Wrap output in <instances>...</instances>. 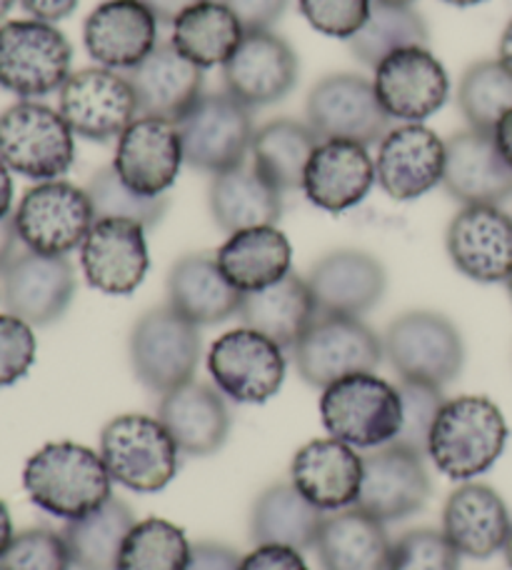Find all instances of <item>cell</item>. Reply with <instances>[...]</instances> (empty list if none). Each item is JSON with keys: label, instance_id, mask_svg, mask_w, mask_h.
Returning a JSON list of instances; mask_svg holds the SVG:
<instances>
[{"label": "cell", "instance_id": "54", "mask_svg": "<svg viewBox=\"0 0 512 570\" xmlns=\"http://www.w3.org/2000/svg\"><path fill=\"white\" fill-rule=\"evenodd\" d=\"M18 228H16V218L6 216L0 218V271L8 266V261L18 253Z\"/></svg>", "mask_w": 512, "mask_h": 570}, {"label": "cell", "instance_id": "32", "mask_svg": "<svg viewBox=\"0 0 512 570\" xmlns=\"http://www.w3.org/2000/svg\"><path fill=\"white\" fill-rule=\"evenodd\" d=\"M208 203L213 220L228 236L248 228L275 226L283 213V193L253 166V160L213 176Z\"/></svg>", "mask_w": 512, "mask_h": 570}, {"label": "cell", "instance_id": "48", "mask_svg": "<svg viewBox=\"0 0 512 570\" xmlns=\"http://www.w3.org/2000/svg\"><path fill=\"white\" fill-rule=\"evenodd\" d=\"M36 348L33 325L10 313L0 315V389L23 379L36 361Z\"/></svg>", "mask_w": 512, "mask_h": 570}, {"label": "cell", "instance_id": "47", "mask_svg": "<svg viewBox=\"0 0 512 570\" xmlns=\"http://www.w3.org/2000/svg\"><path fill=\"white\" fill-rule=\"evenodd\" d=\"M373 0H298L303 18L317 33L351 40L363 28Z\"/></svg>", "mask_w": 512, "mask_h": 570}, {"label": "cell", "instance_id": "49", "mask_svg": "<svg viewBox=\"0 0 512 570\" xmlns=\"http://www.w3.org/2000/svg\"><path fill=\"white\" fill-rule=\"evenodd\" d=\"M223 3L240 20L245 33L248 30H270L288 8V0H223Z\"/></svg>", "mask_w": 512, "mask_h": 570}, {"label": "cell", "instance_id": "17", "mask_svg": "<svg viewBox=\"0 0 512 570\" xmlns=\"http://www.w3.org/2000/svg\"><path fill=\"white\" fill-rule=\"evenodd\" d=\"M433 493V481L423 455L383 445L363 458V483L355 508L375 521L391 523L423 511Z\"/></svg>", "mask_w": 512, "mask_h": 570}, {"label": "cell", "instance_id": "21", "mask_svg": "<svg viewBox=\"0 0 512 570\" xmlns=\"http://www.w3.org/2000/svg\"><path fill=\"white\" fill-rule=\"evenodd\" d=\"M443 173L445 142L425 126H397L377 146L375 180L395 200L423 198L443 183Z\"/></svg>", "mask_w": 512, "mask_h": 570}, {"label": "cell", "instance_id": "28", "mask_svg": "<svg viewBox=\"0 0 512 570\" xmlns=\"http://www.w3.org/2000/svg\"><path fill=\"white\" fill-rule=\"evenodd\" d=\"M86 48L108 70H132L158 46V20L140 0H106L88 16Z\"/></svg>", "mask_w": 512, "mask_h": 570}, {"label": "cell", "instance_id": "14", "mask_svg": "<svg viewBox=\"0 0 512 570\" xmlns=\"http://www.w3.org/2000/svg\"><path fill=\"white\" fill-rule=\"evenodd\" d=\"M58 110L78 138L108 142L138 118V100L118 70L86 68L70 73L60 88Z\"/></svg>", "mask_w": 512, "mask_h": 570}, {"label": "cell", "instance_id": "62", "mask_svg": "<svg viewBox=\"0 0 512 570\" xmlns=\"http://www.w3.org/2000/svg\"><path fill=\"white\" fill-rule=\"evenodd\" d=\"M377 3H387V6H413L415 0H377Z\"/></svg>", "mask_w": 512, "mask_h": 570}, {"label": "cell", "instance_id": "5", "mask_svg": "<svg viewBox=\"0 0 512 570\" xmlns=\"http://www.w3.org/2000/svg\"><path fill=\"white\" fill-rule=\"evenodd\" d=\"M0 160L30 180H58L76 160V134L60 110L20 100L0 114Z\"/></svg>", "mask_w": 512, "mask_h": 570}, {"label": "cell", "instance_id": "8", "mask_svg": "<svg viewBox=\"0 0 512 570\" xmlns=\"http://www.w3.org/2000/svg\"><path fill=\"white\" fill-rule=\"evenodd\" d=\"M73 46L53 23L10 20L0 28V86L20 98H43L66 86Z\"/></svg>", "mask_w": 512, "mask_h": 570}, {"label": "cell", "instance_id": "4", "mask_svg": "<svg viewBox=\"0 0 512 570\" xmlns=\"http://www.w3.org/2000/svg\"><path fill=\"white\" fill-rule=\"evenodd\" d=\"M100 458L112 483L136 493H158L170 485L180 465V448L160 419L126 413L100 433Z\"/></svg>", "mask_w": 512, "mask_h": 570}, {"label": "cell", "instance_id": "60", "mask_svg": "<svg viewBox=\"0 0 512 570\" xmlns=\"http://www.w3.org/2000/svg\"><path fill=\"white\" fill-rule=\"evenodd\" d=\"M13 6H16V0H0V20L10 13V8Z\"/></svg>", "mask_w": 512, "mask_h": 570}, {"label": "cell", "instance_id": "25", "mask_svg": "<svg viewBox=\"0 0 512 570\" xmlns=\"http://www.w3.org/2000/svg\"><path fill=\"white\" fill-rule=\"evenodd\" d=\"M375 186V160L355 140H321L303 173L305 198L327 213L355 208Z\"/></svg>", "mask_w": 512, "mask_h": 570}, {"label": "cell", "instance_id": "61", "mask_svg": "<svg viewBox=\"0 0 512 570\" xmlns=\"http://www.w3.org/2000/svg\"><path fill=\"white\" fill-rule=\"evenodd\" d=\"M503 553H505L508 566L512 568V528H510V535H508V543H505V548H503Z\"/></svg>", "mask_w": 512, "mask_h": 570}, {"label": "cell", "instance_id": "23", "mask_svg": "<svg viewBox=\"0 0 512 570\" xmlns=\"http://www.w3.org/2000/svg\"><path fill=\"white\" fill-rule=\"evenodd\" d=\"M443 186L463 206H500L512 198V168L495 136L473 128L450 136Z\"/></svg>", "mask_w": 512, "mask_h": 570}, {"label": "cell", "instance_id": "24", "mask_svg": "<svg viewBox=\"0 0 512 570\" xmlns=\"http://www.w3.org/2000/svg\"><path fill=\"white\" fill-rule=\"evenodd\" d=\"M317 315L361 318L383 301L387 273L383 263L365 250H333L315 263L305 278Z\"/></svg>", "mask_w": 512, "mask_h": 570}, {"label": "cell", "instance_id": "9", "mask_svg": "<svg viewBox=\"0 0 512 570\" xmlns=\"http://www.w3.org/2000/svg\"><path fill=\"white\" fill-rule=\"evenodd\" d=\"M383 355V341L375 331L345 315H317L293 348L301 379L321 391L347 375L373 373Z\"/></svg>", "mask_w": 512, "mask_h": 570}, {"label": "cell", "instance_id": "63", "mask_svg": "<svg viewBox=\"0 0 512 570\" xmlns=\"http://www.w3.org/2000/svg\"><path fill=\"white\" fill-rule=\"evenodd\" d=\"M505 283H508V293H510V301H512V273H510V278Z\"/></svg>", "mask_w": 512, "mask_h": 570}, {"label": "cell", "instance_id": "52", "mask_svg": "<svg viewBox=\"0 0 512 570\" xmlns=\"http://www.w3.org/2000/svg\"><path fill=\"white\" fill-rule=\"evenodd\" d=\"M80 0H20L26 13L33 16V20H43V23H58V20L68 18Z\"/></svg>", "mask_w": 512, "mask_h": 570}, {"label": "cell", "instance_id": "57", "mask_svg": "<svg viewBox=\"0 0 512 570\" xmlns=\"http://www.w3.org/2000/svg\"><path fill=\"white\" fill-rule=\"evenodd\" d=\"M13 521H10V511L8 505L0 501V556L6 553V548L13 541Z\"/></svg>", "mask_w": 512, "mask_h": 570}, {"label": "cell", "instance_id": "35", "mask_svg": "<svg viewBox=\"0 0 512 570\" xmlns=\"http://www.w3.org/2000/svg\"><path fill=\"white\" fill-rule=\"evenodd\" d=\"M391 546L385 523L357 511L355 505L325 515L315 543L325 570H387Z\"/></svg>", "mask_w": 512, "mask_h": 570}, {"label": "cell", "instance_id": "27", "mask_svg": "<svg viewBox=\"0 0 512 570\" xmlns=\"http://www.w3.org/2000/svg\"><path fill=\"white\" fill-rule=\"evenodd\" d=\"M291 483L321 511H345L361 493L363 455L337 438L311 441L293 458Z\"/></svg>", "mask_w": 512, "mask_h": 570}, {"label": "cell", "instance_id": "11", "mask_svg": "<svg viewBox=\"0 0 512 570\" xmlns=\"http://www.w3.org/2000/svg\"><path fill=\"white\" fill-rule=\"evenodd\" d=\"M18 238L40 256H68L83 246L96 213L83 188L66 180H46L30 188L16 210Z\"/></svg>", "mask_w": 512, "mask_h": 570}, {"label": "cell", "instance_id": "42", "mask_svg": "<svg viewBox=\"0 0 512 570\" xmlns=\"http://www.w3.org/2000/svg\"><path fill=\"white\" fill-rule=\"evenodd\" d=\"M190 543L183 528L148 518L130 528L118 558V570H186Z\"/></svg>", "mask_w": 512, "mask_h": 570}, {"label": "cell", "instance_id": "44", "mask_svg": "<svg viewBox=\"0 0 512 570\" xmlns=\"http://www.w3.org/2000/svg\"><path fill=\"white\" fill-rule=\"evenodd\" d=\"M397 391H401L403 401V423L391 445H397L403 448V451L425 458L430 448V433H433L437 413L443 411L445 405L443 389H435V385L425 383L401 381Z\"/></svg>", "mask_w": 512, "mask_h": 570}, {"label": "cell", "instance_id": "41", "mask_svg": "<svg viewBox=\"0 0 512 570\" xmlns=\"http://www.w3.org/2000/svg\"><path fill=\"white\" fill-rule=\"evenodd\" d=\"M457 108L467 128L493 134L500 120L512 110V73L500 60H477L457 86Z\"/></svg>", "mask_w": 512, "mask_h": 570}, {"label": "cell", "instance_id": "31", "mask_svg": "<svg viewBox=\"0 0 512 570\" xmlns=\"http://www.w3.org/2000/svg\"><path fill=\"white\" fill-rule=\"evenodd\" d=\"M243 293L235 291L210 253L183 256L168 276V305L193 325H215L240 311Z\"/></svg>", "mask_w": 512, "mask_h": 570}, {"label": "cell", "instance_id": "46", "mask_svg": "<svg viewBox=\"0 0 512 570\" xmlns=\"http://www.w3.org/2000/svg\"><path fill=\"white\" fill-rule=\"evenodd\" d=\"M387 570H460V553L443 531H407L391 546Z\"/></svg>", "mask_w": 512, "mask_h": 570}, {"label": "cell", "instance_id": "18", "mask_svg": "<svg viewBox=\"0 0 512 570\" xmlns=\"http://www.w3.org/2000/svg\"><path fill=\"white\" fill-rule=\"evenodd\" d=\"M375 94L385 114L403 124H423L445 106L450 78L427 48H403L375 68Z\"/></svg>", "mask_w": 512, "mask_h": 570}, {"label": "cell", "instance_id": "26", "mask_svg": "<svg viewBox=\"0 0 512 570\" xmlns=\"http://www.w3.org/2000/svg\"><path fill=\"white\" fill-rule=\"evenodd\" d=\"M126 78L136 94L140 118L178 124L203 96V68L180 56L173 43H158Z\"/></svg>", "mask_w": 512, "mask_h": 570}, {"label": "cell", "instance_id": "58", "mask_svg": "<svg viewBox=\"0 0 512 570\" xmlns=\"http://www.w3.org/2000/svg\"><path fill=\"white\" fill-rule=\"evenodd\" d=\"M498 60L503 63L510 73H512V20L505 26L503 30V38H500V46H498Z\"/></svg>", "mask_w": 512, "mask_h": 570}, {"label": "cell", "instance_id": "7", "mask_svg": "<svg viewBox=\"0 0 512 570\" xmlns=\"http://www.w3.org/2000/svg\"><path fill=\"white\" fill-rule=\"evenodd\" d=\"M200 331L170 305L142 313L130 333V365L150 393L166 395L193 381L200 365Z\"/></svg>", "mask_w": 512, "mask_h": 570}, {"label": "cell", "instance_id": "10", "mask_svg": "<svg viewBox=\"0 0 512 570\" xmlns=\"http://www.w3.org/2000/svg\"><path fill=\"white\" fill-rule=\"evenodd\" d=\"M176 126L183 156L193 168L218 176L248 160L255 136L253 108L240 104L228 90L200 96Z\"/></svg>", "mask_w": 512, "mask_h": 570}, {"label": "cell", "instance_id": "2", "mask_svg": "<svg viewBox=\"0 0 512 570\" xmlns=\"http://www.w3.org/2000/svg\"><path fill=\"white\" fill-rule=\"evenodd\" d=\"M508 421L483 395L445 401L430 433L427 455L453 481H473L498 463L508 445Z\"/></svg>", "mask_w": 512, "mask_h": 570}, {"label": "cell", "instance_id": "20", "mask_svg": "<svg viewBox=\"0 0 512 570\" xmlns=\"http://www.w3.org/2000/svg\"><path fill=\"white\" fill-rule=\"evenodd\" d=\"M186 163L178 126L160 118H136L122 130L116 148L118 178L138 196H166Z\"/></svg>", "mask_w": 512, "mask_h": 570}, {"label": "cell", "instance_id": "37", "mask_svg": "<svg viewBox=\"0 0 512 570\" xmlns=\"http://www.w3.org/2000/svg\"><path fill=\"white\" fill-rule=\"evenodd\" d=\"M245 36V28L223 0H205L188 8L173 23L170 43L198 68L225 66Z\"/></svg>", "mask_w": 512, "mask_h": 570}, {"label": "cell", "instance_id": "53", "mask_svg": "<svg viewBox=\"0 0 512 570\" xmlns=\"http://www.w3.org/2000/svg\"><path fill=\"white\" fill-rule=\"evenodd\" d=\"M140 3L156 16L158 23H176L188 8L205 3V0H140Z\"/></svg>", "mask_w": 512, "mask_h": 570}, {"label": "cell", "instance_id": "40", "mask_svg": "<svg viewBox=\"0 0 512 570\" xmlns=\"http://www.w3.org/2000/svg\"><path fill=\"white\" fill-rule=\"evenodd\" d=\"M427 40L430 30L425 18L413 6H387L373 0L363 28L347 43L363 66L377 68L395 50L427 48Z\"/></svg>", "mask_w": 512, "mask_h": 570}, {"label": "cell", "instance_id": "6", "mask_svg": "<svg viewBox=\"0 0 512 570\" xmlns=\"http://www.w3.org/2000/svg\"><path fill=\"white\" fill-rule=\"evenodd\" d=\"M383 348L401 381L435 389L453 383L465 363V343L457 325L435 311H410L395 318Z\"/></svg>", "mask_w": 512, "mask_h": 570}, {"label": "cell", "instance_id": "34", "mask_svg": "<svg viewBox=\"0 0 512 570\" xmlns=\"http://www.w3.org/2000/svg\"><path fill=\"white\" fill-rule=\"evenodd\" d=\"M215 261L235 291L253 293L288 276L293 248L283 230L260 226L233 233L215 253Z\"/></svg>", "mask_w": 512, "mask_h": 570}, {"label": "cell", "instance_id": "51", "mask_svg": "<svg viewBox=\"0 0 512 570\" xmlns=\"http://www.w3.org/2000/svg\"><path fill=\"white\" fill-rule=\"evenodd\" d=\"M243 558L223 543H196L190 546V561L186 570H238Z\"/></svg>", "mask_w": 512, "mask_h": 570}, {"label": "cell", "instance_id": "13", "mask_svg": "<svg viewBox=\"0 0 512 570\" xmlns=\"http://www.w3.org/2000/svg\"><path fill=\"white\" fill-rule=\"evenodd\" d=\"M208 371L223 395L235 403H265L285 381V353L253 328L223 333L208 353Z\"/></svg>", "mask_w": 512, "mask_h": 570}, {"label": "cell", "instance_id": "12", "mask_svg": "<svg viewBox=\"0 0 512 570\" xmlns=\"http://www.w3.org/2000/svg\"><path fill=\"white\" fill-rule=\"evenodd\" d=\"M305 116L321 140H355L363 146L381 142L391 126V116L377 100L373 80L355 73L317 80L307 96Z\"/></svg>", "mask_w": 512, "mask_h": 570}, {"label": "cell", "instance_id": "39", "mask_svg": "<svg viewBox=\"0 0 512 570\" xmlns=\"http://www.w3.org/2000/svg\"><path fill=\"white\" fill-rule=\"evenodd\" d=\"M313 128L301 120L278 118L260 126L253 136L250 160L280 193L303 188V173L317 148Z\"/></svg>", "mask_w": 512, "mask_h": 570}, {"label": "cell", "instance_id": "45", "mask_svg": "<svg viewBox=\"0 0 512 570\" xmlns=\"http://www.w3.org/2000/svg\"><path fill=\"white\" fill-rule=\"evenodd\" d=\"M70 553L63 533L50 528H28L13 535L0 556V570H70Z\"/></svg>", "mask_w": 512, "mask_h": 570}, {"label": "cell", "instance_id": "29", "mask_svg": "<svg viewBox=\"0 0 512 570\" xmlns=\"http://www.w3.org/2000/svg\"><path fill=\"white\" fill-rule=\"evenodd\" d=\"M512 518L503 498L485 483H465L450 493L443 511V533L460 556L490 558L503 551Z\"/></svg>", "mask_w": 512, "mask_h": 570}, {"label": "cell", "instance_id": "3", "mask_svg": "<svg viewBox=\"0 0 512 570\" xmlns=\"http://www.w3.org/2000/svg\"><path fill=\"white\" fill-rule=\"evenodd\" d=\"M321 419L331 438L355 451L391 445L403 423L401 391L375 373L347 375L323 391Z\"/></svg>", "mask_w": 512, "mask_h": 570}, {"label": "cell", "instance_id": "16", "mask_svg": "<svg viewBox=\"0 0 512 570\" xmlns=\"http://www.w3.org/2000/svg\"><path fill=\"white\" fill-rule=\"evenodd\" d=\"M298 53L270 30H248L223 66L225 90L248 108L280 104L298 86Z\"/></svg>", "mask_w": 512, "mask_h": 570}, {"label": "cell", "instance_id": "15", "mask_svg": "<svg viewBox=\"0 0 512 570\" xmlns=\"http://www.w3.org/2000/svg\"><path fill=\"white\" fill-rule=\"evenodd\" d=\"M76 298V271L66 256L18 250L0 271V301L28 325L60 321Z\"/></svg>", "mask_w": 512, "mask_h": 570}, {"label": "cell", "instance_id": "1", "mask_svg": "<svg viewBox=\"0 0 512 570\" xmlns=\"http://www.w3.org/2000/svg\"><path fill=\"white\" fill-rule=\"evenodd\" d=\"M23 485L40 511L63 521L93 513L112 495V478L100 453L70 441L48 443L30 455Z\"/></svg>", "mask_w": 512, "mask_h": 570}, {"label": "cell", "instance_id": "30", "mask_svg": "<svg viewBox=\"0 0 512 570\" xmlns=\"http://www.w3.org/2000/svg\"><path fill=\"white\" fill-rule=\"evenodd\" d=\"M158 419L180 453L196 458L218 453L230 435V411L223 393L198 381L160 395Z\"/></svg>", "mask_w": 512, "mask_h": 570}, {"label": "cell", "instance_id": "38", "mask_svg": "<svg viewBox=\"0 0 512 570\" xmlns=\"http://www.w3.org/2000/svg\"><path fill=\"white\" fill-rule=\"evenodd\" d=\"M132 525H136L132 511L116 495H110L93 513L68 521L63 541L70 563L78 570H118L122 543Z\"/></svg>", "mask_w": 512, "mask_h": 570}, {"label": "cell", "instance_id": "50", "mask_svg": "<svg viewBox=\"0 0 512 570\" xmlns=\"http://www.w3.org/2000/svg\"><path fill=\"white\" fill-rule=\"evenodd\" d=\"M238 570H307L301 551L288 546H255Z\"/></svg>", "mask_w": 512, "mask_h": 570}, {"label": "cell", "instance_id": "59", "mask_svg": "<svg viewBox=\"0 0 512 570\" xmlns=\"http://www.w3.org/2000/svg\"><path fill=\"white\" fill-rule=\"evenodd\" d=\"M443 3H450V6H457V8H473V6H480V3H485V0H443Z\"/></svg>", "mask_w": 512, "mask_h": 570}, {"label": "cell", "instance_id": "33", "mask_svg": "<svg viewBox=\"0 0 512 570\" xmlns=\"http://www.w3.org/2000/svg\"><path fill=\"white\" fill-rule=\"evenodd\" d=\"M238 315L245 328L263 333L283 351H293L317 318V308L307 281L291 271L268 288L243 293Z\"/></svg>", "mask_w": 512, "mask_h": 570}, {"label": "cell", "instance_id": "55", "mask_svg": "<svg viewBox=\"0 0 512 570\" xmlns=\"http://www.w3.org/2000/svg\"><path fill=\"white\" fill-rule=\"evenodd\" d=\"M493 136H495L500 153H503L505 160L510 163V168H512V110H508L503 120H500L498 128L493 130Z\"/></svg>", "mask_w": 512, "mask_h": 570}, {"label": "cell", "instance_id": "19", "mask_svg": "<svg viewBox=\"0 0 512 570\" xmlns=\"http://www.w3.org/2000/svg\"><path fill=\"white\" fill-rule=\"evenodd\" d=\"M453 266L477 283H505L512 273V216L500 206H463L445 233Z\"/></svg>", "mask_w": 512, "mask_h": 570}, {"label": "cell", "instance_id": "43", "mask_svg": "<svg viewBox=\"0 0 512 570\" xmlns=\"http://www.w3.org/2000/svg\"><path fill=\"white\" fill-rule=\"evenodd\" d=\"M88 198L93 206L96 220L100 218H122L140 223L142 228H156L158 223L166 218L170 200L168 196L148 198L138 196L136 190H130L126 183L118 178L116 168H100L88 183Z\"/></svg>", "mask_w": 512, "mask_h": 570}, {"label": "cell", "instance_id": "56", "mask_svg": "<svg viewBox=\"0 0 512 570\" xmlns=\"http://www.w3.org/2000/svg\"><path fill=\"white\" fill-rule=\"evenodd\" d=\"M13 206V180H10V168L0 160V218L10 216Z\"/></svg>", "mask_w": 512, "mask_h": 570}, {"label": "cell", "instance_id": "36", "mask_svg": "<svg viewBox=\"0 0 512 570\" xmlns=\"http://www.w3.org/2000/svg\"><path fill=\"white\" fill-rule=\"evenodd\" d=\"M325 515L293 483L270 485L250 511V538L255 546H288L307 551L317 543Z\"/></svg>", "mask_w": 512, "mask_h": 570}, {"label": "cell", "instance_id": "22", "mask_svg": "<svg viewBox=\"0 0 512 570\" xmlns=\"http://www.w3.org/2000/svg\"><path fill=\"white\" fill-rule=\"evenodd\" d=\"M88 283L108 295H130L150 268L146 228L122 218H100L80 246Z\"/></svg>", "mask_w": 512, "mask_h": 570}]
</instances>
